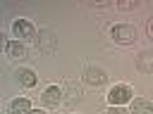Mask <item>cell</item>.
<instances>
[{
    "mask_svg": "<svg viewBox=\"0 0 153 114\" xmlns=\"http://www.w3.org/2000/svg\"><path fill=\"white\" fill-rule=\"evenodd\" d=\"M105 114H127V112H124L122 107H112V104H110V107L105 109Z\"/></svg>",
    "mask_w": 153,
    "mask_h": 114,
    "instance_id": "cell-13",
    "label": "cell"
},
{
    "mask_svg": "<svg viewBox=\"0 0 153 114\" xmlns=\"http://www.w3.org/2000/svg\"><path fill=\"white\" fill-rule=\"evenodd\" d=\"M38 50L41 52H53L55 50V36H53V31H48V28L38 31Z\"/></svg>",
    "mask_w": 153,
    "mask_h": 114,
    "instance_id": "cell-5",
    "label": "cell"
},
{
    "mask_svg": "<svg viewBox=\"0 0 153 114\" xmlns=\"http://www.w3.org/2000/svg\"><path fill=\"white\" fill-rule=\"evenodd\" d=\"M5 50H7L10 57H17V59H24V57H26V48H24V43H19V40H10Z\"/></svg>",
    "mask_w": 153,
    "mask_h": 114,
    "instance_id": "cell-9",
    "label": "cell"
},
{
    "mask_svg": "<svg viewBox=\"0 0 153 114\" xmlns=\"http://www.w3.org/2000/svg\"><path fill=\"white\" fill-rule=\"evenodd\" d=\"M29 114H45V112H43V109H31Z\"/></svg>",
    "mask_w": 153,
    "mask_h": 114,
    "instance_id": "cell-17",
    "label": "cell"
},
{
    "mask_svg": "<svg viewBox=\"0 0 153 114\" xmlns=\"http://www.w3.org/2000/svg\"><path fill=\"white\" fill-rule=\"evenodd\" d=\"M146 33H148V38H153V19H148V24H146Z\"/></svg>",
    "mask_w": 153,
    "mask_h": 114,
    "instance_id": "cell-14",
    "label": "cell"
},
{
    "mask_svg": "<svg viewBox=\"0 0 153 114\" xmlns=\"http://www.w3.org/2000/svg\"><path fill=\"white\" fill-rule=\"evenodd\" d=\"M131 114H153V104L148 100H134L131 102Z\"/></svg>",
    "mask_w": 153,
    "mask_h": 114,
    "instance_id": "cell-10",
    "label": "cell"
},
{
    "mask_svg": "<svg viewBox=\"0 0 153 114\" xmlns=\"http://www.w3.org/2000/svg\"><path fill=\"white\" fill-rule=\"evenodd\" d=\"M10 112L12 114H29L31 112V102L26 97H17V100L10 102Z\"/></svg>",
    "mask_w": 153,
    "mask_h": 114,
    "instance_id": "cell-8",
    "label": "cell"
},
{
    "mask_svg": "<svg viewBox=\"0 0 153 114\" xmlns=\"http://www.w3.org/2000/svg\"><path fill=\"white\" fill-rule=\"evenodd\" d=\"M65 90H67V95H69L72 100L81 95V88H79V86H74V83H67V86H65Z\"/></svg>",
    "mask_w": 153,
    "mask_h": 114,
    "instance_id": "cell-12",
    "label": "cell"
},
{
    "mask_svg": "<svg viewBox=\"0 0 153 114\" xmlns=\"http://www.w3.org/2000/svg\"><path fill=\"white\" fill-rule=\"evenodd\" d=\"M120 7H122V10H131V7H136V2H122Z\"/></svg>",
    "mask_w": 153,
    "mask_h": 114,
    "instance_id": "cell-15",
    "label": "cell"
},
{
    "mask_svg": "<svg viewBox=\"0 0 153 114\" xmlns=\"http://www.w3.org/2000/svg\"><path fill=\"white\" fill-rule=\"evenodd\" d=\"M17 81H19L22 86H26V88H33V86L38 83V76H36L31 69H17Z\"/></svg>",
    "mask_w": 153,
    "mask_h": 114,
    "instance_id": "cell-7",
    "label": "cell"
},
{
    "mask_svg": "<svg viewBox=\"0 0 153 114\" xmlns=\"http://www.w3.org/2000/svg\"><path fill=\"white\" fill-rule=\"evenodd\" d=\"M131 95H134V90L129 86H112L108 93V100L112 107H122L124 102H131Z\"/></svg>",
    "mask_w": 153,
    "mask_h": 114,
    "instance_id": "cell-3",
    "label": "cell"
},
{
    "mask_svg": "<svg viewBox=\"0 0 153 114\" xmlns=\"http://www.w3.org/2000/svg\"><path fill=\"white\" fill-rule=\"evenodd\" d=\"M139 69L141 71H153V55L151 52H141L139 55Z\"/></svg>",
    "mask_w": 153,
    "mask_h": 114,
    "instance_id": "cell-11",
    "label": "cell"
},
{
    "mask_svg": "<svg viewBox=\"0 0 153 114\" xmlns=\"http://www.w3.org/2000/svg\"><path fill=\"white\" fill-rule=\"evenodd\" d=\"M110 36H112L115 43L127 45V43H134V40H136V28H134L131 24H115V26L110 28Z\"/></svg>",
    "mask_w": 153,
    "mask_h": 114,
    "instance_id": "cell-1",
    "label": "cell"
},
{
    "mask_svg": "<svg viewBox=\"0 0 153 114\" xmlns=\"http://www.w3.org/2000/svg\"><path fill=\"white\" fill-rule=\"evenodd\" d=\"M62 88H57V86H48L45 88V93H43V102L48 104V107H57L60 102H62Z\"/></svg>",
    "mask_w": 153,
    "mask_h": 114,
    "instance_id": "cell-6",
    "label": "cell"
},
{
    "mask_svg": "<svg viewBox=\"0 0 153 114\" xmlns=\"http://www.w3.org/2000/svg\"><path fill=\"white\" fill-rule=\"evenodd\" d=\"M105 71L100 69V66H88L86 71H84V81L88 83V86H103L105 83Z\"/></svg>",
    "mask_w": 153,
    "mask_h": 114,
    "instance_id": "cell-4",
    "label": "cell"
},
{
    "mask_svg": "<svg viewBox=\"0 0 153 114\" xmlns=\"http://www.w3.org/2000/svg\"><path fill=\"white\" fill-rule=\"evenodd\" d=\"M12 33H14V38H17L19 43H24V40H31V38L36 36V26H33L29 19H17V21L12 24Z\"/></svg>",
    "mask_w": 153,
    "mask_h": 114,
    "instance_id": "cell-2",
    "label": "cell"
},
{
    "mask_svg": "<svg viewBox=\"0 0 153 114\" xmlns=\"http://www.w3.org/2000/svg\"><path fill=\"white\" fill-rule=\"evenodd\" d=\"M2 48H7V43H5V36L0 33V50H2Z\"/></svg>",
    "mask_w": 153,
    "mask_h": 114,
    "instance_id": "cell-16",
    "label": "cell"
}]
</instances>
